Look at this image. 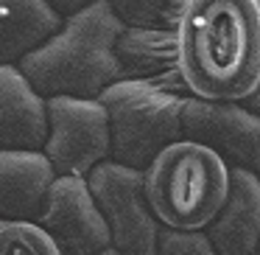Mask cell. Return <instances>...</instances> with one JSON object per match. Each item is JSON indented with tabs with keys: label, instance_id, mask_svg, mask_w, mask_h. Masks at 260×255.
Instances as JSON below:
<instances>
[{
	"label": "cell",
	"instance_id": "cell-7",
	"mask_svg": "<svg viewBox=\"0 0 260 255\" xmlns=\"http://www.w3.org/2000/svg\"><path fill=\"white\" fill-rule=\"evenodd\" d=\"M182 137L210 149L230 171L260 174V115L243 104L185 98Z\"/></svg>",
	"mask_w": 260,
	"mask_h": 255
},
{
	"label": "cell",
	"instance_id": "cell-13",
	"mask_svg": "<svg viewBox=\"0 0 260 255\" xmlns=\"http://www.w3.org/2000/svg\"><path fill=\"white\" fill-rule=\"evenodd\" d=\"M64 20L48 0H0V68H17L42 48Z\"/></svg>",
	"mask_w": 260,
	"mask_h": 255
},
{
	"label": "cell",
	"instance_id": "cell-11",
	"mask_svg": "<svg viewBox=\"0 0 260 255\" xmlns=\"http://www.w3.org/2000/svg\"><path fill=\"white\" fill-rule=\"evenodd\" d=\"M45 137V101L17 68H0V152H42Z\"/></svg>",
	"mask_w": 260,
	"mask_h": 255
},
{
	"label": "cell",
	"instance_id": "cell-20",
	"mask_svg": "<svg viewBox=\"0 0 260 255\" xmlns=\"http://www.w3.org/2000/svg\"><path fill=\"white\" fill-rule=\"evenodd\" d=\"M257 180H260V174H257ZM257 255H260V241H257Z\"/></svg>",
	"mask_w": 260,
	"mask_h": 255
},
{
	"label": "cell",
	"instance_id": "cell-17",
	"mask_svg": "<svg viewBox=\"0 0 260 255\" xmlns=\"http://www.w3.org/2000/svg\"><path fill=\"white\" fill-rule=\"evenodd\" d=\"M92 3H95V0H48V6H51L62 20L73 17L76 12H81V9L92 6Z\"/></svg>",
	"mask_w": 260,
	"mask_h": 255
},
{
	"label": "cell",
	"instance_id": "cell-1",
	"mask_svg": "<svg viewBox=\"0 0 260 255\" xmlns=\"http://www.w3.org/2000/svg\"><path fill=\"white\" fill-rule=\"evenodd\" d=\"M174 40L179 79L190 98L241 104L257 93V0H185Z\"/></svg>",
	"mask_w": 260,
	"mask_h": 255
},
{
	"label": "cell",
	"instance_id": "cell-21",
	"mask_svg": "<svg viewBox=\"0 0 260 255\" xmlns=\"http://www.w3.org/2000/svg\"><path fill=\"white\" fill-rule=\"evenodd\" d=\"M257 6H260V0H257Z\"/></svg>",
	"mask_w": 260,
	"mask_h": 255
},
{
	"label": "cell",
	"instance_id": "cell-6",
	"mask_svg": "<svg viewBox=\"0 0 260 255\" xmlns=\"http://www.w3.org/2000/svg\"><path fill=\"white\" fill-rule=\"evenodd\" d=\"M42 157L53 177H87L109 160V121L98 98H48Z\"/></svg>",
	"mask_w": 260,
	"mask_h": 255
},
{
	"label": "cell",
	"instance_id": "cell-19",
	"mask_svg": "<svg viewBox=\"0 0 260 255\" xmlns=\"http://www.w3.org/2000/svg\"><path fill=\"white\" fill-rule=\"evenodd\" d=\"M98 255H120V252H115V249L109 247V249H104V252H98Z\"/></svg>",
	"mask_w": 260,
	"mask_h": 255
},
{
	"label": "cell",
	"instance_id": "cell-8",
	"mask_svg": "<svg viewBox=\"0 0 260 255\" xmlns=\"http://www.w3.org/2000/svg\"><path fill=\"white\" fill-rule=\"evenodd\" d=\"M37 224L59 255H98L109 249V230L84 177H53Z\"/></svg>",
	"mask_w": 260,
	"mask_h": 255
},
{
	"label": "cell",
	"instance_id": "cell-2",
	"mask_svg": "<svg viewBox=\"0 0 260 255\" xmlns=\"http://www.w3.org/2000/svg\"><path fill=\"white\" fill-rule=\"evenodd\" d=\"M123 23L104 0L76 12L42 48L23 59L17 70L31 90L48 98H98L118 81L115 42Z\"/></svg>",
	"mask_w": 260,
	"mask_h": 255
},
{
	"label": "cell",
	"instance_id": "cell-12",
	"mask_svg": "<svg viewBox=\"0 0 260 255\" xmlns=\"http://www.w3.org/2000/svg\"><path fill=\"white\" fill-rule=\"evenodd\" d=\"M51 182L40 152H0V221H37Z\"/></svg>",
	"mask_w": 260,
	"mask_h": 255
},
{
	"label": "cell",
	"instance_id": "cell-4",
	"mask_svg": "<svg viewBox=\"0 0 260 255\" xmlns=\"http://www.w3.org/2000/svg\"><path fill=\"white\" fill-rule=\"evenodd\" d=\"M187 96L154 90L135 81H115L98 96L109 121V160L135 171L171 143L182 140V104Z\"/></svg>",
	"mask_w": 260,
	"mask_h": 255
},
{
	"label": "cell",
	"instance_id": "cell-3",
	"mask_svg": "<svg viewBox=\"0 0 260 255\" xmlns=\"http://www.w3.org/2000/svg\"><path fill=\"white\" fill-rule=\"evenodd\" d=\"M143 191L159 227L204 230L226 202L230 168L210 149L182 137L146 165Z\"/></svg>",
	"mask_w": 260,
	"mask_h": 255
},
{
	"label": "cell",
	"instance_id": "cell-9",
	"mask_svg": "<svg viewBox=\"0 0 260 255\" xmlns=\"http://www.w3.org/2000/svg\"><path fill=\"white\" fill-rule=\"evenodd\" d=\"M118 81H135L154 90L187 96L176 65L174 31L162 29H123L115 42Z\"/></svg>",
	"mask_w": 260,
	"mask_h": 255
},
{
	"label": "cell",
	"instance_id": "cell-18",
	"mask_svg": "<svg viewBox=\"0 0 260 255\" xmlns=\"http://www.w3.org/2000/svg\"><path fill=\"white\" fill-rule=\"evenodd\" d=\"M243 107L249 109V112H254V115H260V84H257V93H254V96H249L246 101H241Z\"/></svg>",
	"mask_w": 260,
	"mask_h": 255
},
{
	"label": "cell",
	"instance_id": "cell-15",
	"mask_svg": "<svg viewBox=\"0 0 260 255\" xmlns=\"http://www.w3.org/2000/svg\"><path fill=\"white\" fill-rule=\"evenodd\" d=\"M0 255H59L37 221H0Z\"/></svg>",
	"mask_w": 260,
	"mask_h": 255
},
{
	"label": "cell",
	"instance_id": "cell-5",
	"mask_svg": "<svg viewBox=\"0 0 260 255\" xmlns=\"http://www.w3.org/2000/svg\"><path fill=\"white\" fill-rule=\"evenodd\" d=\"M84 180L109 230V247L120 255H157L159 224L146 202L143 171L107 160Z\"/></svg>",
	"mask_w": 260,
	"mask_h": 255
},
{
	"label": "cell",
	"instance_id": "cell-16",
	"mask_svg": "<svg viewBox=\"0 0 260 255\" xmlns=\"http://www.w3.org/2000/svg\"><path fill=\"white\" fill-rule=\"evenodd\" d=\"M157 255H215L204 230H168L159 227Z\"/></svg>",
	"mask_w": 260,
	"mask_h": 255
},
{
	"label": "cell",
	"instance_id": "cell-14",
	"mask_svg": "<svg viewBox=\"0 0 260 255\" xmlns=\"http://www.w3.org/2000/svg\"><path fill=\"white\" fill-rule=\"evenodd\" d=\"M123 29H162L174 31L185 0H104Z\"/></svg>",
	"mask_w": 260,
	"mask_h": 255
},
{
	"label": "cell",
	"instance_id": "cell-10",
	"mask_svg": "<svg viewBox=\"0 0 260 255\" xmlns=\"http://www.w3.org/2000/svg\"><path fill=\"white\" fill-rule=\"evenodd\" d=\"M215 255H257L260 241V180L249 171H230L224 208L204 227Z\"/></svg>",
	"mask_w": 260,
	"mask_h": 255
}]
</instances>
